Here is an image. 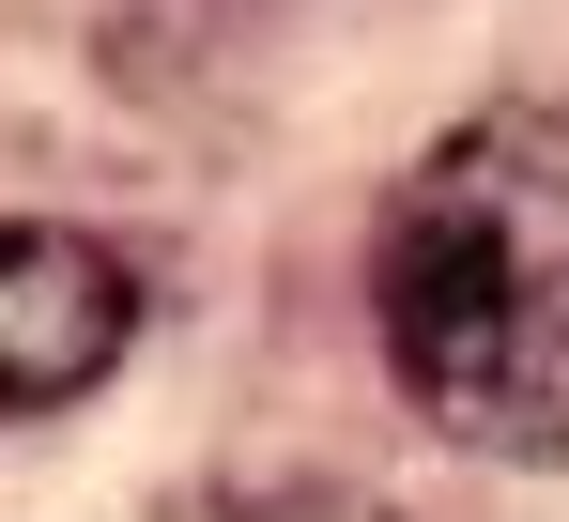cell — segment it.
Wrapping results in <instances>:
<instances>
[{"label":"cell","mask_w":569,"mask_h":522,"mask_svg":"<svg viewBox=\"0 0 569 522\" xmlns=\"http://www.w3.org/2000/svg\"><path fill=\"white\" fill-rule=\"evenodd\" d=\"M385 369L477 461H569V139L492 108L385 200Z\"/></svg>","instance_id":"1"},{"label":"cell","mask_w":569,"mask_h":522,"mask_svg":"<svg viewBox=\"0 0 569 522\" xmlns=\"http://www.w3.org/2000/svg\"><path fill=\"white\" fill-rule=\"evenodd\" d=\"M123 339H139V292L93 231H0V431L108 384Z\"/></svg>","instance_id":"2"},{"label":"cell","mask_w":569,"mask_h":522,"mask_svg":"<svg viewBox=\"0 0 569 522\" xmlns=\"http://www.w3.org/2000/svg\"><path fill=\"white\" fill-rule=\"evenodd\" d=\"M231 522H400V508H370L355 476H292V492H247Z\"/></svg>","instance_id":"3"}]
</instances>
